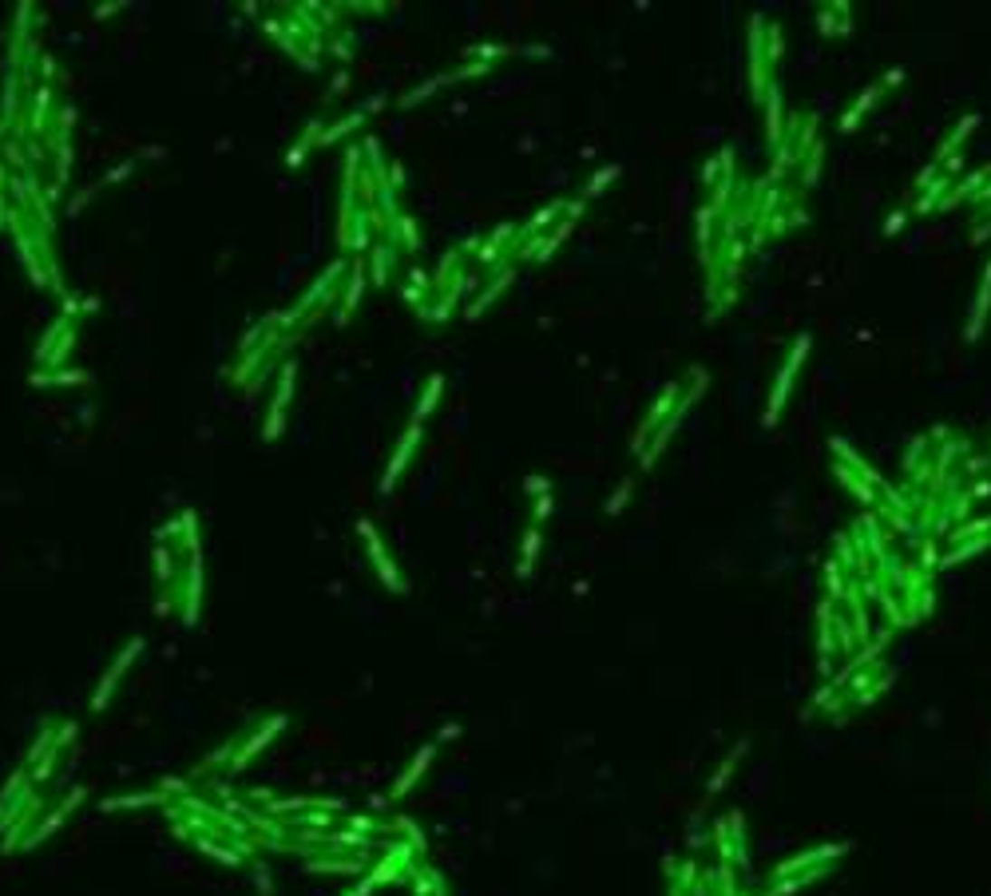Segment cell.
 <instances>
[{"label":"cell","mask_w":991,"mask_h":896,"mask_svg":"<svg viewBox=\"0 0 991 896\" xmlns=\"http://www.w3.org/2000/svg\"><path fill=\"white\" fill-rule=\"evenodd\" d=\"M909 218H912V214H909V206H904L900 214H889V218H884V234H889V238H896V234L904 231V223H909Z\"/></svg>","instance_id":"6"},{"label":"cell","mask_w":991,"mask_h":896,"mask_svg":"<svg viewBox=\"0 0 991 896\" xmlns=\"http://www.w3.org/2000/svg\"><path fill=\"white\" fill-rule=\"evenodd\" d=\"M809 349H813V333H797V338L789 341L786 357H781L774 381H769V401H766V413H761V424H766V429H777V421L786 416L789 397H793V389H797V377L809 361Z\"/></svg>","instance_id":"2"},{"label":"cell","mask_w":991,"mask_h":896,"mask_svg":"<svg viewBox=\"0 0 991 896\" xmlns=\"http://www.w3.org/2000/svg\"><path fill=\"white\" fill-rule=\"evenodd\" d=\"M900 83H904V68H889L881 80H872L869 88H864L861 96L849 103V111H844V116H841L837 131H841V135H853V131H857L861 123H864V119H869L872 111H876V103H884V100H889V91H896V88H900Z\"/></svg>","instance_id":"3"},{"label":"cell","mask_w":991,"mask_h":896,"mask_svg":"<svg viewBox=\"0 0 991 896\" xmlns=\"http://www.w3.org/2000/svg\"><path fill=\"white\" fill-rule=\"evenodd\" d=\"M987 321H991V258H987V266H984V278H979V286H976L972 310H967L964 338H967V341H979V333H984Z\"/></svg>","instance_id":"4"},{"label":"cell","mask_w":991,"mask_h":896,"mask_svg":"<svg viewBox=\"0 0 991 896\" xmlns=\"http://www.w3.org/2000/svg\"><path fill=\"white\" fill-rule=\"evenodd\" d=\"M987 453H991V444H987Z\"/></svg>","instance_id":"7"},{"label":"cell","mask_w":991,"mask_h":896,"mask_svg":"<svg viewBox=\"0 0 991 896\" xmlns=\"http://www.w3.org/2000/svg\"><path fill=\"white\" fill-rule=\"evenodd\" d=\"M853 20H857V13H853V5H821V13H817V28H821V36H833V40H841V36H849L853 33Z\"/></svg>","instance_id":"5"},{"label":"cell","mask_w":991,"mask_h":896,"mask_svg":"<svg viewBox=\"0 0 991 896\" xmlns=\"http://www.w3.org/2000/svg\"><path fill=\"white\" fill-rule=\"evenodd\" d=\"M781 56H786V36H781V24L769 16H749L746 28V83L749 96H754L761 123H766V143L769 151L781 143L786 135V100H781Z\"/></svg>","instance_id":"1"}]
</instances>
